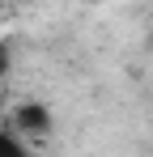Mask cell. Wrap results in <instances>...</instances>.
Returning <instances> with one entry per match:
<instances>
[{
	"label": "cell",
	"instance_id": "1",
	"mask_svg": "<svg viewBox=\"0 0 153 157\" xmlns=\"http://www.w3.org/2000/svg\"><path fill=\"white\" fill-rule=\"evenodd\" d=\"M13 123H17V132H26V136H47L51 132V110L43 102H22L13 110Z\"/></svg>",
	"mask_w": 153,
	"mask_h": 157
},
{
	"label": "cell",
	"instance_id": "3",
	"mask_svg": "<svg viewBox=\"0 0 153 157\" xmlns=\"http://www.w3.org/2000/svg\"><path fill=\"white\" fill-rule=\"evenodd\" d=\"M4 72H9V47L0 43V77H4Z\"/></svg>",
	"mask_w": 153,
	"mask_h": 157
},
{
	"label": "cell",
	"instance_id": "2",
	"mask_svg": "<svg viewBox=\"0 0 153 157\" xmlns=\"http://www.w3.org/2000/svg\"><path fill=\"white\" fill-rule=\"evenodd\" d=\"M0 157H26V149L9 136V132H0Z\"/></svg>",
	"mask_w": 153,
	"mask_h": 157
}]
</instances>
